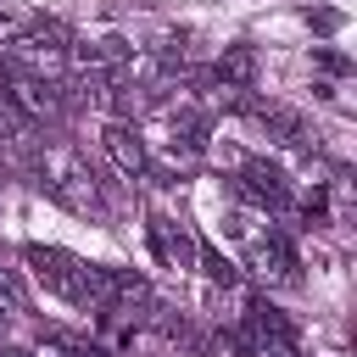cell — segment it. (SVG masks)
<instances>
[{
	"label": "cell",
	"mask_w": 357,
	"mask_h": 357,
	"mask_svg": "<svg viewBox=\"0 0 357 357\" xmlns=\"http://www.w3.org/2000/svg\"><path fill=\"white\" fill-rule=\"evenodd\" d=\"M0 357H39V346H0Z\"/></svg>",
	"instance_id": "cell-13"
},
{
	"label": "cell",
	"mask_w": 357,
	"mask_h": 357,
	"mask_svg": "<svg viewBox=\"0 0 357 357\" xmlns=\"http://www.w3.org/2000/svg\"><path fill=\"white\" fill-rule=\"evenodd\" d=\"M6 95H11V106L33 123V128H45V123H56L61 117V84H39V78H17L11 73V84H6Z\"/></svg>",
	"instance_id": "cell-3"
},
{
	"label": "cell",
	"mask_w": 357,
	"mask_h": 357,
	"mask_svg": "<svg viewBox=\"0 0 357 357\" xmlns=\"http://www.w3.org/2000/svg\"><path fill=\"white\" fill-rule=\"evenodd\" d=\"M151 240H156V251H162L167 262H178V268H190V262L201 257V245H195L184 229H173L167 218H156V223H151Z\"/></svg>",
	"instance_id": "cell-9"
},
{
	"label": "cell",
	"mask_w": 357,
	"mask_h": 357,
	"mask_svg": "<svg viewBox=\"0 0 357 357\" xmlns=\"http://www.w3.org/2000/svg\"><path fill=\"white\" fill-rule=\"evenodd\" d=\"M318 67H324V73H346V56H335V50H318Z\"/></svg>",
	"instance_id": "cell-12"
},
{
	"label": "cell",
	"mask_w": 357,
	"mask_h": 357,
	"mask_svg": "<svg viewBox=\"0 0 357 357\" xmlns=\"http://www.w3.org/2000/svg\"><path fill=\"white\" fill-rule=\"evenodd\" d=\"M240 195L257 201L262 212H284V206H290V184H284V173L268 167V162H245V167H240Z\"/></svg>",
	"instance_id": "cell-5"
},
{
	"label": "cell",
	"mask_w": 357,
	"mask_h": 357,
	"mask_svg": "<svg viewBox=\"0 0 357 357\" xmlns=\"http://www.w3.org/2000/svg\"><path fill=\"white\" fill-rule=\"evenodd\" d=\"M212 84H223V89H251V84H257V50H251V45H223V56L212 61Z\"/></svg>",
	"instance_id": "cell-6"
},
{
	"label": "cell",
	"mask_w": 357,
	"mask_h": 357,
	"mask_svg": "<svg viewBox=\"0 0 357 357\" xmlns=\"http://www.w3.org/2000/svg\"><path fill=\"white\" fill-rule=\"evenodd\" d=\"M39 357H67V351H61L56 340H45V346H39Z\"/></svg>",
	"instance_id": "cell-14"
},
{
	"label": "cell",
	"mask_w": 357,
	"mask_h": 357,
	"mask_svg": "<svg viewBox=\"0 0 357 357\" xmlns=\"http://www.w3.org/2000/svg\"><path fill=\"white\" fill-rule=\"evenodd\" d=\"M100 145H106V156L117 162V173L123 178H145V167H151V151H145V139L123 123V117H112L106 128H100Z\"/></svg>",
	"instance_id": "cell-4"
},
{
	"label": "cell",
	"mask_w": 357,
	"mask_h": 357,
	"mask_svg": "<svg viewBox=\"0 0 357 357\" xmlns=\"http://www.w3.org/2000/svg\"><path fill=\"white\" fill-rule=\"evenodd\" d=\"M11 312H22V284H17V273L0 262V318H11Z\"/></svg>",
	"instance_id": "cell-11"
},
{
	"label": "cell",
	"mask_w": 357,
	"mask_h": 357,
	"mask_svg": "<svg viewBox=\"0 0 357 357\" xmlns=\"http://www.w3.org/2000/svg\"><path fill=\"white\" fill-rule=\"evenodd\" d=\"M251 268L262 279H296V251L284 234H268V240H251Z\"/></svg>",
	"instance_id": "cell-7"
},
{
	"label": "cell",
	"mask_w": 357,
	"mask_h": 357,
	"mask_svg": "<svg viewBox=\"0 0 357 357\" xmlns=\"http://www.w3.org/2000/svg\"><path fill=\"white\" fill-rule=\"evenodd\" d=\"M0 151H11V156H28L33 151V123L11 106L6 89H0Z\"/></svg>",
	"instance_id": "cell-8"
},
{
	"label": "cell",
	"mask_w": 357,
	"mask_h": 357,
	"mask_svg": "<svg viewBox=\"0 0 357 357\" xmlns=\"http://www.w3.org/2000/svg\"><path fill=\"white\" fill-rule=\"evenodd\" d=\"M33 28V17L17 6V0H0V45H11V39H22Z\"/></svg>",
	"instance_id": "cell-10"
},
{
	"label": "cell",
	"mask_w": 357,
	"mask_h": 357,
	"mask_svg": "<svg viewBox=\"0 0 357 357\" xmlns=\"http://www.w3.org/2000/svg\"><path fill=\"white\" fill-rule=\"evenodd\" d=\"M33 173H39V190H45L50 201H61L67 212H78V218H106L100 184H95L89 162H84L73 145H33Z\"/></svg>",
	"instance_id": "cell-1"
},
{
	"label": "cell",
	"mask_w": 357,
	"mask_h": 357,
	"mask_svg": "<svg viewBox=\"0 0 357 357\" xmlns=\"http://www.w3.org/2000/svg\"><path fill=\"white\" fill-rule=\"evenodd\" d=\"M22 257H28V268H33L56 296H67L73 307H84V312L100 307V268H95V262H78V257L61 251V245H22Z\"/></svg>",
	"instance_id": "cell-2"
}]
</instances>
